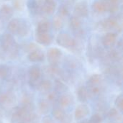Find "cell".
<instances>
[{"instance_id":"d6a6232c","label":"cell","mask_w":123,"mask_h":123,"mask_svg":"<svg viewBox=\"0 0 123 123\" xmlns=\"http://www.w3.org/2000/svg\"><path fill=\"white\" fill-rule=\"evenodd\" d=\"M115 107L120 112H123V97L122 94H120L117 97L115 102Z\"/></svg>"},{"instance_id":"7402d4cb","label":"cell","mask_w":123,"mask_h":123,"mask_svg":"<svg viewBox=\"0 0 123 123\" xmlns=\"http://www.w3.org/2000/svg\"><path fill=\"white\" fill-rule=\"evenodd\" d=\"M107 58L112 63H118L121 61L122 56L120 52L117 49H111L107 53Z\"/></svg>"},{"instance_id":"277c9868","label":"cell","mask_w":123,"mask_h":123,"mask_svg":"<svg viewBox=\"0 0 123 123\" xmlns=\"http://www.w3.org/2000/svg\"><path fill=\"white\" fill-rule=\"evenodd\" d=\"M16 102V97L11 89L1 92L0 94V106L4 110H9L14 107Z\"/></svg>"},{"instance_id":"8992f818","label":"cell","mask_w":123,"mask_h":123,"mask_svg":"<svg viewBox=\"0 0 123 123\" xmlns=\"http://www.w3.org/2000/svg\"><path fill=\"white\" fill-rule=\"evenodd\" d=\"M42 75V71L38 66L34 65L30 67L28 70V76L30 84L32 87L37 88Z\"/></svg>"},{"instance_id":"60d3db41","label":"cell","mask_w":123,"mask_h":123,"mask_svg":"<svg viewBox=\"0 0 123 123\" xmlns=\"http://www.w3.org/2000/svg\"><path fill=\"white\" fill-rule=\"evenodd\" d=\"M1 23H2V22H1V19H0V28L1 27Z\"/></svg>"},{"instance_id":"ba28073f","label":"cell","mask_w":123,"mask_h":123,"mask_svg":"<svg viewBox=\"0 0 123 123\" xmlns=\"http://www.w3.org/2000/svg\"><path fill=\"white\" fill-rule=\"evenodd\" d=\"M89 15V6L86 1L77 2L74 7V16L79 18H84Z\"/></svg>"},{"instance_id":"f1b7e54d","label":"cell","mask_w":123,"mask_h":123,"mask_svg":"<svg viewBox=\"0 0 123 123\" xmlns=\"http://www.w3.org/2000/svg\"><path fill=\"white\" fill-rule=\"evenodd\" d=\"M66 113L64 111L63 108L61 107L60 106L55 107L53 109V110H52L53 117H54V119H55L57 120H59V121H61L64 117V116L66 115Z\"/></svg>"},{"instance_id":"836d02e7","label":"cell","mask_w":123,"mask_h":123,"mask_svg":"<svg viewBox=\"0 0 123 123\" xmlns=\"http://www.w3.org/2000/svg\"><path fill=\"white\" fill-rule=\"evenodd\" d=\"M12 5H13V9L16 10H22L25 6L24 1L23 0H13L12 1Z\"/></svg>"},{"instance_id":"7c38bea8","label":"cell","mask_w":123,"mask_h":123,"mask_svg":"<svg viewBox=\"0 0 123 123\" xmlns=\"http://www.w3.org/2000/svg\"><path fill=\"white\" fill-rule=\"evenodd\" d=\"M45 53L42 50H40L37 48L29 52V53L27 55L28 60L32 63L43 62L45 60Z\"/></svg>"},{"instance_id":"ab89813d","label":"cell","mask_w":123,"mask_h":123,"mask_svg":"<svg viewBox=\"0 0 123 123\" xmlns=\"http://www.w3.org/2000/svg\"><path fill=\"white\" fill-rule=\"evenodd\" d=\"M89 123V122L88 120H83V121H81V123Z\"/></svg>"},{"instance_id":"f35d334b","label":"cell","mask_w":123,"mask_h":123,"mask_svg":"<svg viewBox=\"0 0 123 123\" xmlns=\"http://www.w3.org/2000/svg\"><path fill=\"white\" fill-rule=\"evenodd\" d=\"M110 1H112V2H115V3H117V4H120L122 1H123V0H110Z\"/></svg>"},{"instance_id":"30bf717a","label":"cell","mask_w":123,"mask_h":123,"mask_svg":"<svg viewBox=\"0 0 123 123\" xmlns=\"http://www.w3.org/2000/svg\"><path fill=\"white\" fill-rule=\"evenodd\" d=\"M45 0H28L27 6L29 12L33 15H38L42 13V8Z\"/></svg>"},{"instance_id":"5b68a950","label":"cell","mask_w":123,"mask_h":123,"mask_svg":"<svg viewBox=\"0 0 123 123\" xmlns=\"http://www.w3.org/2000/svg\"><path fill=\"white\" fill-rule=\"evenodd\" d=\"M63 56V53L61 50L58 48H50L48 50L46 57L48 63L50 66H58L60 61Z\"/></svg>"},{"instance_id":"e575fe53","label":"cell","mask_w":123,"mask_h":123,"mask_svg":"<svg viewBox=\"0 0 123 123\" xmlns=\"http://www.w3.org/2000/svg\"><path fill=\"white\" fill-rule=\"evenodd\" d=\"M102 120H102V116L99 114L96 113V114L93 115L91 117V118L89 120V123H102Z\"/></svg>"},{"instance_id":"1f68e13d","label":"cell","mask_w":123,"mask_h":123,"mask_svg":"<svg viewBox=\"0 0 123 123\" xmlns=\"http://www.w3.org/2000/svg\"><path fill=\"white\" fill-rule=\"evenodd\" d=\"M9 68L6 65L0 64V79H4L7 78L9 74Z\"/></svg>"},{"instance_id":"4316f807","label":"cell","mask_w":123,"mask_h":123,"mask_svg":"<svg viewBox=\"0 0 123 123\" xmlns=\"http://www.w3.org/2000/svg\"><path fill=\"white\" fill-rule=\"evenodd\" d=\"M63 26H64L63 18L58 14L55 15L53 19L51 27H53L55 30H61L63 27Z\"/></svg>"},{"instance_id":"6da1fadb","label":"cell","mask_w":123,"mask_h":123,"mask_svg":"<svg viewBox=\"0 0 123 123\" xmlns=\"http://www.w3.org/2000/svg\"><path fill=\"white\" fill-rule=\"evenodd\" d=\"M0 47L2 52L7 53L10 58H15L18 54V45L13 35L4 33L0 37Z\"/></svg>"},{"instance_id":"f546056e","label":"cell","mask_w":123,"mask_h":123,"mask_svg":"<svg viewBox=\"0 0 123 123\" xmlns=\"http://www.w3.org/2000/svg\"><path fill=\"white\" fill-rule=\"evenodd\" d=\"M54 85H55V92L58 93H65L68 89V87L60 79H55Z\"/></svg>"},{"instance_id":"d4e9b609","label":"cell","mask_w":123,"mask_h":123,"mask_svg":"<svg viewBox=\"0 0 123 123\" xmlns=\"http://www.w3.org/2000/svg\"><path fill=\"white\" fill-rule=\"evenodd\" d=\"M102 83V76L100 74H93L92 75L88 81H87V87L94 86H100Z\"/></svg>"},{"instance_id":"cb8c5ba5","label":"cell","mask_w":123,"mask_h":123,"mask_svg":"<svg viewBox=\"0 0 123 123\" xmlns=\"http://www.w3.org/2000/svg\"><path fill=\"white\" fill-rule=\"evenodd\" d=\"M30 32V25L27 23V22H26L24 19H20V25H19V30L17 32L18 36L19 37H25L27 36Z\"/></svg>"},{"instance_id":"2e32d148","label":"cell","mask_w":123,"mask_h":123,"mask_svg":"<svg viewBox=\"0 0 123 123\" xmlns=\"http://www.w3.org/2000/svg\"><path fill=\"white\" fill-rule=\"evenodd\" d=\"M35 40L37 43L42 45H49L53 42V36L50 32L36 33Z\"/></svg>"},{"instance_id":"ee69618b","label":"cell","mask_w":123,"mask_h":123,"mask_svg":"<svg viewBox=\"0 0 123 123\" xmlns=\"http://www.w3.org/2000/svg\"><path fill=\"white\" fill-rule=\"evenodd\" d=\"M5 1H8V0H5Z\"/></svg>"},{"instance_id":"3957f363","label":"cell","mask_w":123,"mask_h":123,"mask_svg":"<svg viewBox=\"0 0 123 123\" xmlns=\"http://www.w3.org/2000/svg\"><path fill=\"white\" fill-rule=\"evenodd\" d=\"M56 43L58 45L70 49L72 50H76L78 48V43L71 35L66 32H61L56 37Z\"/></svg>"},{"instance_id":"74e56055","label":"cell","mask_w":123,"mask_h":123,"mask_svg":"<svg viewBox=\"0 0 123 123\" xmlns=\"http://www.w3.org/2000/svg\"><path fill=\"white\" fill-rule=\"evenodd\" d=\"M43 123H55L53 120L49 117V116H46L43 119Z\"/></svg>"},{"instance_id":"7bdbcfd3","label":"cell","mask_w":123,"mask_h":123,"mask_svg":"<svg viewBox=\"0 0 123 123\" xmlns=\"http://www.w3.org/2000/svg\"><path fill=\"white\" fill-rule=\"evenodd\" d=\"M1 112H0V118H1Z\"/></svg>"},{"instance_id":"5bb4252c","label":"cell","mask_w":123,"mask_h":123,"mask_svg":"<svg viewBox=\"0 0 123 123\" xmlns=\"http://www.w3.org/2000/svg\"><path fill=\"white\" fill-rule=\"evenodd\" d=\"M89 112H90V110L87 105H80L75 110V113H74L75 119L76 120H81L84 119L86 117H87Z\"/></svg>"},{"instance_id":"83f0119b","label":"cell","mask_w":123,"mask_h":123,"mask_svg":"<svg viewBox=\"0 0 123 123\" xmlns=\"http://www.w3.org/2000/svg\"><path fill=\"white\" fill-rule=\"evenodd\" d=\"M38 110L40 114H48L50 110V103L45 99L40 100L38 103Z\"/></svg>"},{"instance_id":"4dcf8cb0","label":"cell","mask_w":123,"mask_h":123,"mask_svg":"<svg viewBox=\"0 0 123 123\" xmlns=\"http://www.w3.org/2000/svg\"><path fill=\"white\" fill-rule=\"evenodd\" d=\"M70 14V10L67 4H62L59 9H58V14L62 17L63 18L68 17Z\"/></svg>"},{"instance_id":"e0dca14e","label":"cell","mask_w":123,"mask_h":123,"mask_svg":"<svg viewBox=\"0 0 123 123\" xmlns=\"http://www.w3.org/2000/svg\"><path fill=\"white\" fill-rule=\"evenodd\" d=\"M56 9L57 3L55 0H45L42 8V13L51 15L55 12Z\"/></svg>"},{"instance_id":"ffe728a7","label":"cell","mask_w":123,"mask_h":123,"mask_svg":"<svg viewBox=\"0 0 123 123\" xmlns=\"http://www.w3.org/2000/svg\"><path fill=\"white\" fill-rule=\"evenodd\" d=\"M53 88V83L49 79H44L42 81H40L37 89L43 93H48Z\"/></svg>"},{"instance_id":"d590c367","label":"cell","mask_w":123,"mask_h":123,"mask_svg":"<svg viewBox=\"0 0 123 123\" xmlns=\"http://www.w3.org/2000/svg\"><path fill=\"white\" fill-rule=\"evenodd\" d=\"M58 94L57 92H51L50 94H48V97H47V100L50 103V102H55L56 101H58Z\"/></svg>"},{"instance_id":"8fae6325","label":"cell","mask_w":123,"mask_h":123,"mask_svg":"<svg viewBox=\"0 0 123 123\" xmlns=\"http://www.w3.org/2000/svg\"><path fill=\"white\" fill-rule=\"evenodd\" d=\"M92 9L94 12L99 14H103L109 12L110 9V4L109 1H96L92 4Z\"/></svg>"},{"instance_id":"9c48e42d","label":"cell","mask_w":123,"mask_h":123,"mask_svg":"<svg viewBox=\"0 0 123 123\" xmlns=\"http://www.w3.org/2000/svg\"><path fill=\"white\" fill-rule=\"evenodd\" d=\"M102 45L107 48H111L117 42V34L114 32H107L101 39Z\"/></svg>"},{"instance_id":"d6986e66","label":"cell","mask_w":123,"mask_h":123,"mask_svg":"<svg viewBox=\"0 0 123 123\" xmlns=\"http://www.w3.org/2000/svg\"><path fill=\"white\" fill-rule=\"evenodd\" d=\"M20 19H21L13 18L9 21L8 25H7V30L10 34L14 35H17L19 25H20Z\"/></svg>"},{"instance_id":"9a60e30c","label":"cell","mask_w":123,"mask_h":123,"mask_svg":"<svg viewBox=\"0 0 123 123\" xmlns=\"http://www.w3.org/2000/svg\"><path fill=\"white\" fill-rule=\"evenodd\" d=\"M69 26L71 30H72L76 34H82V23L79 17H77L76 16L71 17L69 20Z\"/></svg>"},{"instance_id":"603a6c76","label":"cell","mask_w":123,"mask_h":123,"mask_svg":"<svg viewBox=\"0 0 123 123\" xmlns=\"http://www.w3.org/2000/svg\"><path fill=\"white\" fill-rule=\"evenodd\" d=\"M51 29V23L47 20H42L38 22L36 27V33L49 32Z\"/></svg>"},{"instance_id":"7a4b0ae2","label":"cell","mask_w":123,"mask_h":123,"mask_svg":"<svg viewBox=\"0 0 123 123\" xmlns=\"http://www.w3.org/2000/svg\"><path fill=\"white\" fill-rule=\"evenodd\" d=\"M37 116L31 111H29L23 107L14 108L12 120L17 123H35Z\"/></svg>"},{"instance_id":"ac0fdd59","label":"cell","mask_w":123,"mask_h":123,"mask_svg":"<svg viewBox=\"0 0 123 123\" xmlns=\"http://www.w3.org/2000/svg\"><path fill=\"white\" fill-rule=\"evenodd\" d=\"M74 102V97L70 94H64L58 99V105L61 107H68Z\"/></svg>"},{"instance_id":"484cf974","label":"cell","mask_w":123,"mask_h":123,"mask_svg":"<svg viewBox=\"0 0 123 123\" xmlns=\"http://www.w3.org/2000/svg\"><path fill=\"white\" fill-rule=\"evenodd\" d=\"M76 95L78 97V99L81 102H86L88 99L89 95H88V91L86 86H81L78 88L76 90Z\"/></svg>"},{"instance_id":"4fadbf2b","label":"cell","mask_w":123,"mask_h":123,"mask_svg":"<svg viewBox=\"0 0 123 123\" xmlns=\"http://www.w3.org/2000/svg\"><path fill=\"white\" fill-rule=\"evenodd\" d=\"M14 14V9L8 4H3L0 7V19L4 21L10 20Z\"/></svg>"},{"instance_id":"44dd1931","label":"cell","mask_w":123,"mask_h":123,"mask_svg":"<svg viewBox=\"0 0 123 123\" xmlns=\"http://www.w3.org/2000/svg\"><path fill=\"white\" fill-rule=\"evenodd\" d=\"M107 117L111 122L114 123H119L122 122V115L119 112V110L115 108L111 109L107 112Z\"/></svg>"},{"instance_id":"52a82bcc","label":"cell","mask_w":123,"mask_h":123,"mask_svg":"<svg viewBox=\"0 0 123 123\" xmlns=\"http://www.w3.org/2000/svg\"><path fill=\"white\" fill-rule=\"evenodd\" d=\"M100 26L103 30L108 31V32H114L115 31H120V26L117 19L115 17H110L107 18L100 23Z\"/></svg>"},{"instance_id":"8d00e7d4","label":"cell","mask_w":123,"mask_h":123,"mask_svg":"<svg viewBox=\"0 0 123 123\" xmlns=\"http://www.w3.org/2000/svg\"><path fill=\"white\" fill-rule=\"evenodd\" d=\"M61 123H71L72 122V115L66 114L64 117L61 120Z\"/></svg>"},{"instance_id":"b9f144b4","label":"cell","mask_w":123,"mask_h":123,"mask_svg":"<svg viewBox=\"0 0 123 123\" xmlns=\"http://www.w3.org/2000/svg\"><path fill=\"white\" fill-rule=\"evenodd\" d=\"M99 1H109L110 0H99Z\"/></svg>"}]
</instances>
